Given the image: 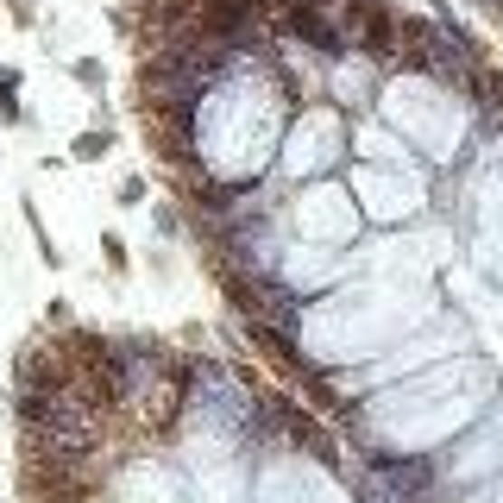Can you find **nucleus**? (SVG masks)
<instances>
[{"instance_id":"1","label":"nucleus","mask_w":503,"mask_h":503,"mask_svg":"<svg viewBox=\"0 0 503 503\" xmlns=\"http://www.w3.org/2000/svg\"><path fill=\"white\" fill-rule=\"evenodd\" d=\"M108 151H114V132H108V126H101V132H82V138L70 145V157H76V164H101Z\"/></svg>"},{"instance_id":"4","label":"nucleus","mask_w":503,"mask_h":503,"mask_svg":"<svg viewBox=\"0 0 503 503\" xmlns=\"http://www.w3.org/2000/svg\"><path fill=\"white\" fill-rule=\"evenodd\" d=\"M76 82H82V89H101V63H95V57H76Z\"/></svg>"},{"instance_id":"5","label":"nucleus","mask_w":503,"mask_h":503,"mask_svg":"<svg viewBox=\"0 0 503 503\" xmlns=\"http://www.w3.org/2000/svg\"><path fill=\"white\" fill-rule=\"evenodd\" d=\"M120 202H126V208H138V202H145V183H138V176H126V183H120Z\"/></svg>"},{"instance_id":"2","label":"nucleus","mask_w":503,"mask_h":503,"mask_svg":"<svg viewBox=\"0 0 503 503\" xmlns=\"http://www.w3.org/2000/svg\"><path fill=\"white\" fill-rule=\"evenodd\" d=\"M13 95H19V70H0V126H19V120H25V108H19Z\"/></svg>"},{"instance_id":"3","label":"nucleus","mask_w":503,"mask_h":503,"mask_svg":"<svg viewBox=\"0 0 503 503\" xmlns=\"http://www.w3.org/2000/svg\"><path fill=\"white\" fill-rule=\"evenodd\" d=\"M101 252H108V270H126V240L120 233H101Z\"/></svg>"}]
</instances>
